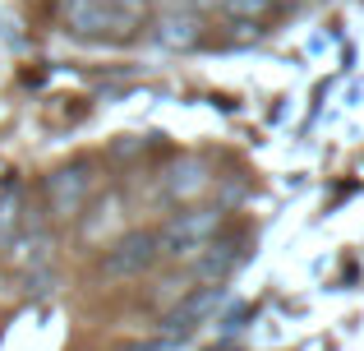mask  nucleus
Wrapping results in <instances>:
<instances>
[{"mask_svg": "<svg viewBox=\"0 0 364 351\" xmlns=\"http://www.w3.org/2000/svg\"><path fill=\"white\" fill-rule=\"evenodd\" d=\"M143 14V0H70V19L83 33H124Z\"/></svg>", "mask_w": 364, "mask_h": 351, "instance_id": "1", "label": "nucleus"}, {"mask_svg": "<svg viewBox=\"0 0 364 351\" xmlns=\"http://www.w3.org/2000/svg\"><path fill=\"white\" fill-rule=\"evenodd\" d=\"M213 226H217V213H189V217H180V222H171V231H166V250L171 254H194L198 245L213 236Z\"/></svg>", "mask_w": 364, "mask_h": 351, "instance_id": "2", "label": "nucleus"}, {"mask_svg": "<svg viewBox=\"0 0 364 351\" xmlns=\"http://www.w3.org/2000/svg\"><path fill=\"white\" fill-rule=\"evenodd\" d=\"M152 250H157L152 236H129L120 250L107 254V273H111V278H134V273H143L152 263Z\"/></svg>", "mask_w": 364, "mask_h": 351, "instance_id": "3", "label": "nucleus"}, {"mask_svg": "<svg viewBox=\"0 0 364 351\" xmlns=\"http://www.w3.org/2000/svg\"><path fill=\"white\" fill-rule=\"evenodd\" d=\"M217 300H222V287H203V291H198V296H189V300H185V305H180V310H176V315H171V319H166V328H171V337H176V333H189V328H194V324H198V319H203V315H208V310H217Z\"/></svg>", "mask_w": 364, "mask_h": 351, "instance_id": "4", "label": "nucleus"}, {"mask_svg": "<svg viewBox=\"0 0 364 351\" xmlns=\"http://www.w3.org/2000/svg\"><path fill=\"white\" fill-rule=\"evenodd\" d=\"M51 204H55V213H79V199H83V172H74V185L65 180V172L51 180Z\"/></svg>", "mask_w": 364, "mask_h": 351, "instance_id": "5", "label": "nucleus"}, {"mask_svg": "<svg viewBox=\"0 0 364 351\" xmlns=\"http://www.w3.org/2000/svg\"><path fill=\"white\" fill-rule=\"evenodd\" d=\"M134 351H176V337H161V342H143V347H134Z\"/></svg>", "mask_w": 364, "mask_h": 351, "instance_id": "6", "label": "nucleus"}]
</instances>
